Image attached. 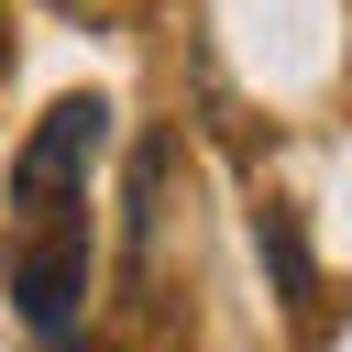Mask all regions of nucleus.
<instances>
[{"label": "nucleus", "instance_id": "1", "mask_svg": "<svg viewBox=\"0 0 352 352\" xmlns=\"http://www.w3.org/2000/svg\"><path fill=\"white\" fill-rule=\"evenodd\" d=\"M99 143H110V99H99V88H66V99L33 121V143L11 154V220H22V231L77 220V209H88V165H99Z\"/></svg>", "mask_w": 352, "mask_h": 352}, {"label": "nucleus", "instance_id": "2", "mask_svg": "<svg viewBox=\"0 0 352 352\" xmlns=\"http://www.w3.org/2000/svg\"><path fill=\"white\" fill-rule=\"evenodd\" d=\"M11 308L44 352H66L77 308H88V220H55V231H11Z\"/></svg>", "mask_w": 352, "mask_h": 352}, {"label": "nucleus", "instance_id": "3", "mask_svg": "<svg viewBox=\"0 0 352 352\" xmlns=\"http://www.w3.org/2000/svg\"><path fill=\"white\" fill-rule=\"evenodd\" d=\"M264 253H275V286H286V297H308V242H297V220H286V209H264Z\"/></svg>", "mask_w": 352, "mask_h": 352}]
</instances>
